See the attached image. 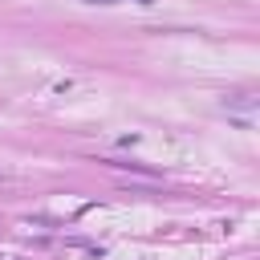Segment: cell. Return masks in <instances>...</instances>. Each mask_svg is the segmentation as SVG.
<instances>
[{
    "label": "cell",
    "instance_id": "obj_1",
    "mask_svg": "<svg viewBox=\"0 0 260 260\" xmlns=\"http://www.w3.org/2000/svg\"><path fill=\"white\" fill-rule=\"evenodd\" d=\"M85 4H114V0H85ZM138 4H154V0H138Z\"/></svg>",
    "mask_w": 260,
    "mask_h": 260
}]
</instances>
